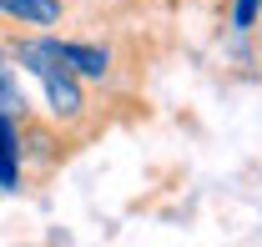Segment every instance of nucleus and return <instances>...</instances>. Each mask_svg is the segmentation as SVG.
<instances>
[{
	"label": "nucleus",
	"mask_w": 262,
	"mask_h": 247,
	"mask_svg": "<svg viewBox=\"0 0 262 247\" xmlns=\"http://www.w3.org/2000/svg\"><path fill=\"white\" fill-rule=\"evenodd\" d=\"M0 40H5V51L15 56V66L31 71L35 81H40V91H46V116L56 126H66L81 147L111 126L106 106L96 101V86L61 61L51 31H15V26H10V31H0Z\"/></svg>",
	"instance_id": "f257e3e1"
},
{
	"label": "nucleus",
	"mask_w": 262,
	"mask_h": 247,
	"mask_svg": "<svg viewBox=\"0 0 262 247\" xmlns=\"http://www.w3.org/2000/svg\"><path fill=\"white\" fill-rule=\"evenodd\" d=\"M15 136H20V172H26V187H46L71 156L81 152V141H76L66 126H56L46 111H35V106L15 111Z\"/></svg>",
	"instance_id": "f03ea898"
},
{
	"label": "nucleus",
	"mask_w": 262,
	"mask_h": 247,
	"mask_svg": "<svg viewBox=\"0 0 262 247\" xmlns=\"http://www.w3.org/2000/svg\"><path fill=\"white\" fill-rule=\"evenodd\" d=\"M56 40V51H61V61L76 71V76H86L91 86H116V46H106V40H81V35H51Z\"/></svg>",
	"instance_id": "7ed1b4c3"
},
{
	"label": "nucleus",
	"mask_w": 262,
	"mask_h": 247,
	"mask_svg": "<svg viewBox=\"0 0 262 247\" xmlns=\"http://www.w3.org/2000/svg\"><path fill=\"white\" fill-rule=\"evenodd\" d=\"M66 0H0V20L5 26H26V31H51L66 20Z\"/></svg>",
	"instance_id": "20e7f679"
},
{
	"label": "nucleus",
	"mask_w": 262,
	"mask_h": 247,
	"mask_svg": "<svg viewBox=\"0 0 262 247\" xmlns=\"http://www.w3.org/2000/svg\"><path fill=\"white\" fill-rule=\"evenodd\" d=\"M0 192H26V172H20V136H15V111H0Z\"/></svg>",
	"instance_id": "39448f33"
},
{
	"label": "nucleus",
	"mask_w": 262,
	"mask_h": 247,
	"mask_svg": "<svg viewBox=\"0 0 262 247\" xmlns=\"http://www.w3.org/2000/svg\"><path fill=\"white\" fill-rule=\"evenodd\" d=\"M31 101L20 91V71H15V56L5 51V40H0V111H26Z\"/></svg>",
	"instance_id": "423d86ee"
},
{
	"label": "nucleus",
	"mask_w": 262,
	"mask_h": 247,
	"mask_svg": "<svg viewBox=\"0 0 262 247\" xmlns=\"http://www.w3.org/2000/svg\"><path fill=\"white\" fill-rule=\"evenodd\" d=\"M257 15H262V0H232V31H237V35L252 31Z\"/></svg>",
	"instance_id": "0eeeda50"
},
{
	"label": "nucleus",
	"mask_w": 262,
	"mask_h": 247,
	"mask_svg": "<svg viewBox=\"0 0 262 247\" xmlns=\"http://www.w3.org/2000/svg\"><path fill=\"white\" fill-rule=\"evenodd\" d=\"M252 31H257V46H262V15H257V26H252Z\"/></svg>",
	"instance_id": "6e6552de"
}]
</instances>
